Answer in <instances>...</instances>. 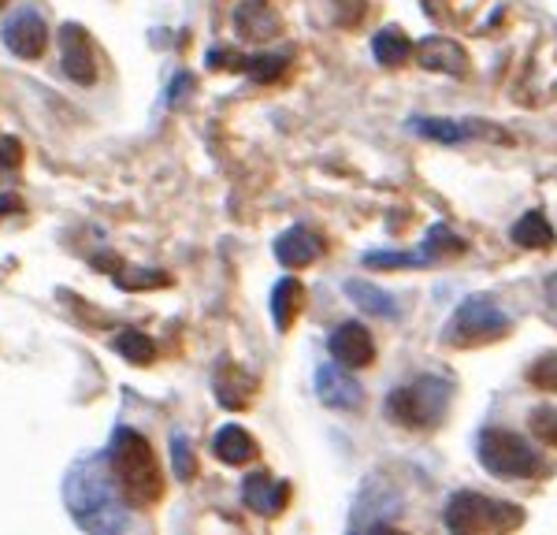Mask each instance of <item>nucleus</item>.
<instances>
[{"label":"nucleus","instance_id":"32","mask_svg":"<svg viewBox=\"0 0 557 535\" xmlns=\"http://www.w3.org/2000/svg\"><path fill=\"white\" fill-rule=\"evenodd\" d=\"M235 60H238L235 52H223V49H212V52H209V67H212V71H227V67H238Z\"/></svg>","mask_w":557,"mask_h":535},{"label":"nucleus","instance_id":"7","mask_svg":"<svg viewBox=\"0 0 557 535\" xmlns=\"http://www.w3.org/2000/svg\"><path fill=\"white\" fill-rule=\"evenodd\" d=\"M401 513V498L394 487H386V480L372 476L361 487V498L354 506V517H349V528L354 532H383L394 524V517Z\"/></svg>","mask_w":557,"mask_h":535},{"label":"nucleus","instance_id":"16","mask_svg":"<svg viewBox=\"0 0 557 535\" xmlns=\"http://www.w3.org/2000/svg\"><path fill=\"white\" fill-rule=\"evenodd\" d=\"M212 453L223 461V465H246V461H253L260 453V446H257L253 435L246 432V427L227 424V427H220V432H215Z\"/></svg>","mask_w":557,"mask_h":535},{"label":"nucleus","instance_id":"8","mask_svg":"<svg viewBox=\"0 0 557 535\" xmlns=\"http://www.w3.org/2000/svg\"><path fill=\"white\" fill-rule=\"evenodd\" d=\"M60 60H64L67 78H75L78 86L97 83V45L89 38L86 26L78 23L60 26Z\"/></svg>","mask_w":557,"mask_h":535},{"label":"nucleus","instance_id":"28","mask_svg":"<svg viewBox=\"0 0 557 535\" xmlns=\"http://www.w3.org/2000/svg\"><path fill=\"white\" fill-rule=\"evenodd\" d=\"M528 424H532V435L543 446H557V409L554 406H535L532 416H528Z\"/></svg>","mask_w":557,"mask_h":535},{"label":"nucleus","instance_id":"19","mask_svg":"<svg viewBox=\"0 0 557 535\" xmlns=\"http://www.w3.org/2000/svg\"><path fill=\"white\" fill-rule=\"evenodd\" d=\"M305 309V287L298 279H278L272 290V316L278 332H290L298 312Z\"/></svg>","mask_w":557,"mask_h":535},{"label":"nucleus","instance_id":"1","mask_svg":"<svg viewBox=\"0 0 557 535\" xmlns=\"http://www.w3.org/2000/svg\"><path fill=\"white\" fill-rule=\"evenodd\" d=\"M64 502L71 517L78 521V528L108 535V532H127L131 517L123 510V498L115 490L112 476H108V461L104 453H89L78 458L67 469L64 480Z\"/></svg>","mask_w":557,"mask_h":535},{"label":"nucleus","instance_id":"2","mask_svg":"<svg viewBox=\"0 0 557 535\" xmlns=\"http://www.w3.org/2000/svg\"><path fill=\"white\" fill-rule=\"evenodd\" d=\"M108 476H112L115 490H120L123 506L134 510H152V506L164 498V476L157 465V450L149 439L134 427H115L112 443L104 450Z\"/></svg>","mask_w":557,"mask_h":535},{"label":"nucleus","instance_id":"18","mask_svg":"<svg viewBox=\"0 0 557 535\" xmlns=\"http://www.w3.org/2000/svg\"><path fill=\"white\" fill-rule=\"evenodd\" d=\"M253 390H257L253 376H246L238 364H223V369L215 372V398H220V406L246 409L249 401H253Z\"/></svg>","mask_w":557,"mask_h":535},{"label":"nucleus","instance_id":"31","mask_svg":"<svg viewBox=\"0 0 557 535\" xmlns=\"http://www.w3.org/2000/svg\"><path fill=\"white\" fill-rule=\"evenodd\" d=\"M120 287H157V283H168V275H120Z\"/></svg>","mask_w":557,"mask_h":535},{"label":"nucleus","instance_id":"15","mask_svg":"<svg viewBox=\"0 0 557 535\" xmlns=\"http://www.w3.org/2000/svg\"><path fill=\"white\" fill-rule=\"evenodd\" d=\"M235 30L246 41H268L278 34V15L264 0H246V4L235 8Z\"/></svg>","mask_w":557,"mask_h":535},{"label":"nucleus","instance_id":"11","mask_svg":"<svg viewBox=\"0 0 557 535\" xmlns=\"http://www.w3.org/2000/svg\"><path fill=\"white\" fill-rule=\"evenodd\" d=\"M4 45L15 52L20 60H38L49 45V30L38 12H20L15 20H8L4 26Z\"/></svg>","mask_w":557,"mask_h":535},{"label":"nucleus","instance_id":"17","mask_svg":"<svg viewBox=\"0 0 557 535\" xmlns=\"http://www.w3.org/2000/svg\"><path fill=\"white\" fill-rule=\"evenodd\" d=\"M412 130L424 134V138L446 141V146H461V141L483 138V134H494V138H502L498 130H487L483 123H469V120H412Z\"/></svg>","mask_w":557,"mask_h":535},{"label":"nucleus","instance_id":"12","mask_svg":"<svg viewBox=\"0 0 557 535\" xmlns=\"http://www.w3.org/2000/svg\"><path fill=\"white\" fill-rule=\"evenodd\" d=\"M420 57V67L438 71V75H469V52L461 49L454 38H428L420 41V49H412Z\"/></svg>","mask_w":557,"mask_h":535},{"label":"nucleus","instance_id":"29","mask_svg":"<svg viewBox=\"0 0 557 535\" xmlns=\"http://www.w3.org/2000/svg\"><path fill=\"white\" fill-rule=\"evenodd\" d=\"M172 461H175V476L178 480H194L197 476L194 450H190V443H186L183 435H175V439H172Z\"/></svg>","mask_w":557,"mask_h":535},{"label":"nucleus","instance_id":"33","mask_svg":"<svg viewBox=\"0 0 557 535\" xmlns=\"http://www.w3.org/2000/svg\"><path fill=\"white\" fill-rule=\"evenodd\" d=\"M20 198H15V194H0V220L4 216H12V212H20Z\"/></svg>","mask_w":557,"mask_h":535},{"label":"nucleus","instance_id":"26","mask_svg":"<svg viewBox=\"0 0 557 535\" xmlns=\"http://www.w3.org/2000/svg\"><path fill=\"white\" fill-rule=\"evenodd\" d=\"M528 383L539 390H550V395H557V353H543L535 357L532 364H528Z\"/></svg>","mask_w":557,"mask_h":535},{"label":"nucleus","instance_id":"3","mask_svg":"<svg viewBox=\"0 0 557 535\" xmlns=\"http://www.w3.org/2000/svg\"><path fill=\"white\" fill-rule=\"evenodd\" d=\"M450 398H454V387L450 380L443 376H420L406 383V387L391 390L383 401L386 416L401 427H417V432H428V427H438L450 409Z\"/></svg>","mask_w":557,"mask_h":535},{"label":"nucleus","instance_id":"9","mask_svg":"<svg viewBox=\"0 0 557 535\" xmlns=\"http://www.w3.org/2000/svg\"><path fill=\"white\" fill-rule=\"evenodd\" d=\"M327 350L335 357V364H343V369H364V364L375 361V343L372 335H368L364 324H338L335 332L327 338Z\"/></svg>","mask_w":557,"mask_h":535},{"label":"nucleus","instance_id":"10","mask_svg":"<svg viewBox=\"0 0 557 535\" xmlns=\"http://www.w3.org/2000/svg\"><path fill=\"white\" fill-rule=\"evenodd\" d=\"M317 398L327 409H346V413H354V409L364 406L361 383H357L354 376H346L338 364H323V369L317 372Z\"/></svg>","mask_w":557,"mask_h":535},{"label":"nucleus","instance_id":"22","mask_svg":"<svg viewBox=\"0 0 557 535\" xmlns=\"http://www.w3.org/2000/svg\"><path fill=\"white\" fill-rule=\"evenodd\" d=\"M513 242L524 246V249H550L554 246V227L543 212H524L517 223H513Z\"/></svg>","mask_w":557,"mask_h":535},{"label":"nucleus","instance_id":"21","mask_svg":"<svg viewBox=\"0 0 557 535\" xmlns=\"http://www.w3.org/2000/svg\"><path fill=\"white\" fill-rule=\"evenodd\" d=\"M412 49H417V45L409 41V34L401 30V26H383L372 41V52L383 67H401L412 57Z\"/></svg>","mask_w":557,"mask_h":535},{"label":"nucleus","instance_id":"34","mask_svg":"<svg viewBox=\"0 0 557 535\" xmlns=\"http://www.w3.org/2000/svg\"><path fill=\"white\" fill-rule=\"evenodd\" d=\"M546 301H550V309H557V272L546 279Z\"/></svg>","mask_w":557,"mask_h":535},{"label":"nucleus","instance_id":"35","mask_svg":"<svg viewBox=\"0 0 557 535\" xmlns=\"http://www.w3.org/2000/svg\"><path fill=\"white\" fill-rule=\"evenodd\" d=\"M4 4H8V0H0V8H4Z\"/></svg>","mask_w":557,"mask_h":535},{"label":"nucleus","instance_id":"24","mask_svg":"<svg viewBox=\"0 0 557 535\" xmlns=\"http://www.w3.org/2000/svg\"><path fill=\"white\" fill-rule=\"evenodd\" d=\"M424 253L431 257V261H443V257L465 253V238L457 235L454 227H446V223H435V227L428 231V238H424Z\"/></svg>","mask_w":557,"mask_h":535},{"label":"nucleus","instance_id":"30","mask_svg":"<svg viewBox=\"0 0 557 535\" xmlns=\"http://www.w3.org/2000/svg\"><path fill=\"white\" fill-rule=\"evenodd\" d=\"M20 164H23L20 138H0V172H8V167H20Z\"/></svg>","mask_w":557,"mask_h":535},{"label":"nucleus","instance_id":"4","mask_svg":"<svg viewBox=\"0 0 557 535\" xmlns=\"http://www.w3.org/2000/svg\"><path fill=\"white\" fill-rule=\"evenodd\" d=\"M443 524L461 535H483V532H513L524 524V510L517 502L480 495V490H457L443 506Z\"/></svg>","mask_w":557,"mask_h":535},{"label":"nucleus","instance_id":"23","mask_svg":"<svg viewBox=\"0 0 557 535\" xmlns=\"http://www.w3.org/2000/svg\"><path fill=\"white\" fill-rule=\"evenodd\" d=\"M115 353L120 357H127L131 364H149L152 357H157V343L146 335V332H138V327H127L123 335H115Z\"/></svg>","mask_w":557,"mask_h":535},{"label":"nucleus","instance_id":"6","mask_svg":"<svg viewBox=\"0 0 557 535\" xmlns=\"http://www.w3.org/2000/svg\"><path fill=\"white\" fill-rule=\"evenodd\" d=\"M509 312L498 306L494 298H483V294H472L465 298L457 312L450 316L443 332V343L446 346H487V343H498V338L509 335Z\"/></svg>","mask_w":557,"mask_h":535},{"label":"nucleus","instance_id":"5","mask_svg":"<svg viewBox=\"0 0 557 535\" xmlns=\"http://www.w3.org/2000/svg\"><path fill=\"white\" fill-rule=\"evenodd\" d=\"M475 458H480V465L498 480H532L546 469L543 453H539L535 446H528L517 432H506V427H487V432H480Z\"/></svg>","mask_w":557,"mask_h":535},{"label":"nucleus","instance_id":"27","mask_svg":"<svg viewBox=\"0 0 557 535\" xmlns=\"http://www.w3.org/2000/svg\"><path fill=\"white\" fill-rule=\"evenodd\" d=\"M368 268H386V272H394V268H428L435 264L431 257L420 249V253H368L364 257Z\"/></svg>","mask_w":557,"mask_h":535},{"label":"nucleus","instance_id":"13","mask_svg":"<svg viewBox=\"0 0 557 535\" xmlns=\"http://www.w3.org/2000/svg\"><path fill=\"white\" fill-rule=\"evenodd\" d=\"M286 495H290V487H286V484H275L272 472H253V476L242 480V502H246L249 510L260 513V517L283 513Z\"/></svg>","mask_w":557,"mask_h":535},{"label":"nucleus","instance_id":"25","mask_svg":"<svg viewBox=\"0 0 557 535\" xmlns=\"http://www.w3.org/2000/svg\"><path fill=\"white\" fill-rule=\"evenodd\" d=\"M242 71H246L253 83H275L286 71V57H272V52H260V57H246L242 60Z\"/></svg>","mask_w":557,"mask_h":535},{"label":"nucleus","instance_id":"14","mask_svg":"<svg viewBox=\"0 0 557 535\" xmlns=\"http://www.w3.org/2000/svg\"><path fill=\"white\" fill-rule=\"evenodd\" d=\"M320 253H323V242L305 227H290L275 238V261L283 268H309Z\"/></svg>","mask_w":557,"mask_h":535},{"label":"nucleus","instance_id":"20","mask_svg":"<svg viewBox=\"0 0 557 535\" xmlns=\"http://www.w3.org/2000/svg\"><path fill=\"white\" fill-rule=\"evenodd\" d=\"M346 294L354 298V306L357 309H364V312H372V316H383V320H391V316H398V301H394V294H386L380 290L375 283H364V279H349L346 283Z\"/></svg>","mask_w":557,"mask_h":535}]
</instances>
